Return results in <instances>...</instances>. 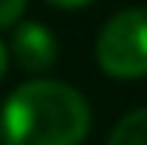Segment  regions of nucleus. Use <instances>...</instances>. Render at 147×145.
I'll return each instance as SVG.
<instances>
[{
  "label": "nucleus",
  "instance_id": "nucleus-1",
  "mask_svg": "<svg viewBox=\"0 0 147 145\" xmlns=\"http://www.w3.org/2000/svg\"><path fill=\"white\" fill-rule=\"evenodd\" d=\"M90 133V106L81 91L57 79H33L0 109L3 145H81Z\"/></svg>",
  "mask_w": 147,
  "mask_h": 145
},
{
  "label": "nucleus",
  "instance_id": "nucleus-2",
  "mask_svg": "<svg viewBox=\"0 0 147 145\" xmlns=\"http://www.w3.org/2000/svg\"><path fill=\"white\" fill-rule=\"evenodd\" d=\"M96 61L111 79L147 76V9H123L108 18L96 39Z\"/></svg>",
  "mask_w": 147,
  "mask_h": 145
},
{
  "label": "nucleus",
  "instance_id": "nucleus-3",
  "mask_svg": "<svg viewBox=\"0 0 147 145\" xmlns=\"http://www.w3.org/2000/svg\"><path fill=\"white\" fill-rule=\"evenodd\" d=\"M12 57L21 70L33 72H48L57 64V39L45 24L39 21H21L12 30Z\"/></svg>",
  "mask_w": 147,
  "mask_h": 145
},
{
  "label": "nucleus",
  "instance_id": "nucleus-4",
  "mask_svg": "<svg viewBox=\"0 0 147 145\" xmlns=\"http://www.w3.org/2000/svg\"><path fill=\"white\" fill-rule=\"evenodd\" d=\"M108 145H147V109H135L117 121Z\"/></svg>",
  "mask_w": 147,
  "mask_h": 145
},
{
  "label": "nucleus",
  "instance_id": "nucleus-5",
  "mask_svg": "<svg viewBox=\"0 0 147 145\" xmlns=\"http://www.w3.org/2000/svg\"><path fill=\"white\" fill-rule=\"evenodd\" d=\"M24 6L27 0H0V27H15L24 15Z\"/></svg>",
  "mask_w": 147,
  "mask_h": 145
},
{
  "label": "nucleus",
  "instance_id": "nucleus-6",
  "mask_svg": "<svg viewBox=\"0 0 147 145\" xmlns=\"http://www.w3.org/2000/svg\"><path fill=\"white\" fill-rule=\"evenodd\" d=\"M51 6H57V9H81V6L93 3V0H48Z\"/></svg>",
  "mask_w": 147,
  "mask_h": 145
},
{
  "label": "nucleus",
  "instance_id": "nucleus-7",
  "mask_svg": "<svg viewBox=\"0 0 147 145\" xmlns=\"http://www.w3.org/2000/svg\"><path fill=\"white\" fill-rule=\"evenodd\" d=\"M6 64H9V51H6V45L0 42V79L6 76Z\"/></svg>",
  "mask_w": 147,
  "mask_h": 145
}]
</instances>
